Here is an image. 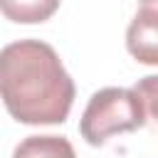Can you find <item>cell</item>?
Masks as SVG:
<instances>
[{
	"instance_id": "obj_1",
	"label": "cell",
	"mask_w": 158,
	"mask_h": 158,
	"mask_svg": "<svg viewBox=\"0 0 158 158\" xmlns=\"http://www.w3.org/2000/svg\"><path fill=\"white\" fill-rule=\"evenodd\" d=\"M0 99L15 121L54 126L69 116L74 81L52 44L20 40L0 49Z\"/></svg>"
},
{
	"instance_id": "obj_2",
	"label": "cell",
	"mask_w": 158,
	"mask_h": 158,
	"mask_svg": "<svg viewBox=\"0 0 158 158\" xmlns=\"http://www.w3.org/2000/svg\"><path fill=\"white\" fill-rule=\"evenodd\" d=\"M146 123V106L136 89L106 86L91 94L81 114V138L89 146H104L111 136L138 131Z\"/></svg>"
},
{
	"instance_id": "obj_3",
	"label": "cell",
	"mask_w": 158,
	"mask_h": 158,
	"mask_svg": "<svg viewBox=\"0 0 158 158\" xmlns=\"http://www.w3.org/2000/svg\"><path fill=\"white\" fill-rule=\"evenodd\" d=\"M126 49L141 64L158 67V7H141L128 30H126Z\"/></svg>"
},
{
	"instance_id": "obj_4",
	"label": "cell",
	"mask_w": 158,
	"mask_h": 158,
	"mask_svg": "<svg viewBox=\"0 0 158 158\" xmlns=\"http://www.w3.org/2000/svg\"><path fill=\"white\" fill-rule=\"evenodd\" d=\"M62 0H0V12L17 25H37L49 20Z\"/></svg>"
},
{
	"instance_id": "obj_5",
	"label": "cell",
	"mask_w": 158,
	"mask_h": 158,
	"mask_svg": "<svg viewBox=\"0 0 158 158\" xmlns=\"http://www.w3.org/2000/svg\"><path fill=\"white\" fill-rule=\"evenodd\" d=\"M12 158H77L74 148L62 136H30L25 138Z\"/></svg>"
},
{
	"instance_id": "obj_6",
	"label": "cell",
	"mask_w": 158,
	"mask_h": 158,
	"mask_svg": "<svg viewBox=\"0 0 158 158\" xmlns=\"http://www.w3.org/2000/svg\"><path fill=\"white\" fill-rule=\"evenodd\" d=\"M133 89L143 99V106L148 109V114L158 121V74H151V77L138 79Z\"/></svg>"
},
{
	"instance_id": "obj_7",
	"label": "cell",
	"mask_w": 158,
	"mask_h": 158,
	"mask_svg": "<svg viewBox=\"0 0 158 158\" xmlns=\"http://www.w3.org/2000/svg\"><path fill=\"white\" fill-rule=\"evenodd\" d=\"M141 7H158V0H141Z\"/></svg>"
}]
</instances>
